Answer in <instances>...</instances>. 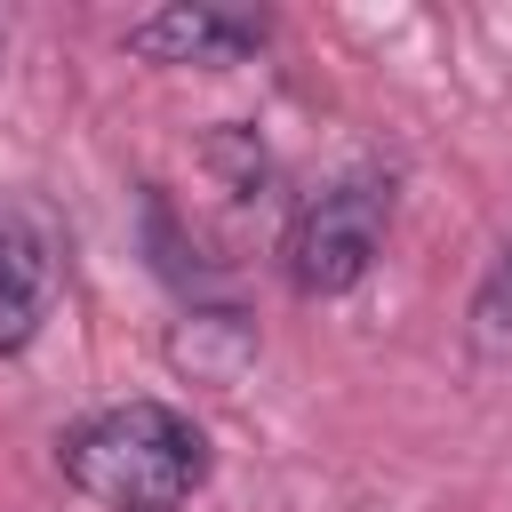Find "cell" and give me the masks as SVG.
I'll return each instance as SVG.
<instances>
[{"label":"cell","instance_id":"obj_1","mask_svg":"<svg viewBox=\"0 0 512 512\" xmlns=\"http://www.w3.org/2000/svg\"><path fill=\"white\" fill-rule=\"evenodd\" d=\"M64 480L104 512H184L208 480V440L168 400H120L64 432Z\"/></svg>","mask_w":512,"mask_h":512},{"label":"cell","instance_id":"obj_2","mask_svg":"<svg viewBox=\"0 0 512 512\" xmlns=\"http://www.w3.org/2000/svg\"><path fill=\"white\" fill-rule=\"evenodd\" d=\"M384 224H392V176H344L328 184L320 200L296 208L288 224V288L296 296H344L368 280L376 248H384Z\"/></svg>","mask_w":512,"mask_h":512},{"label":"cell","instance_id":"obj_3","mask_svg":"<svg viewBox=\"0 0 512 512\" xmlns=\"http://www.w3.org/2000/svg\"><path fill=\"white\" fill-rule=\"evenodd\" d=\"M120 48L144 64H176V72H224V64H248L264 48V16H240L216 0H176V8L136 16L120 32Z\"/></svg>","mask_w":512,"mask_h":512},{"label":"cell","instance_id":"obj_4","mask_svg":"<svg viewBox=\"0 0 512 512\" xmlns=\"http://www.w3.org/2000/svg\"><path fill=\"white\" fill-rule=\"evenodd\" d=\"M56 312V256L48 232L0 200V352H24Z\"/></svg>","mask_w":512,"mask_h":512},{"label":"cell","instance_id":"obj_5","mask_svg":"<svg viewBox=\"0 0 512 512\" xmlns=\"http://www.w3.org/2000/svg\"><path fill=\"white\" fill-rule=\"evenodd\" d=\"M464 336H472V360H512V240L488 256V272L464 304Z\"/></svg>","mask_w":512,"mask_h":512}]
</instances>
